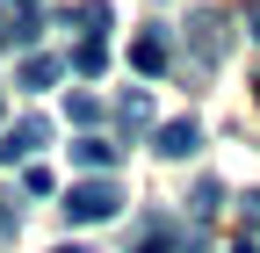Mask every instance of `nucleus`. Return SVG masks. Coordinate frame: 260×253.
<instances>
[{"mask_svg":"<svg viewBox=\"0 0 260 253\" xmlns=\"http://www.w3.org/2000/svg\"><path fill=\"white\" fill-rule=\"evenodd\" d=\"M174 253H210V239H203V225H188V232H181V246H174Z\"/></svg>","mask_w":260,"mask_h":253,"instance_id":"obj_16","label":"nucleus"},{"mask_svg":"<svg viewBox=\"0 0 260 253\" xmlns=\"http://www.w3.org/2000/svg\"><path fill=\"white\" fill-rule=\"evenodd\" d=\"M73 123H102V102L94 94H73Z\"/></svg>","mask_w":260,"mask_h":253,"instance_id":"obj_15","label":"nucleus"},{"mask_svg":"<svg viewBox=\"0 0 260 253\" xmlns=\"http://www.w3.org/2000/svg\"><path fill=\"white\" fill-rule=\"evenodd\" d=\"M58 73H65L58 58H22V73H15V87H22V94H44V87H51Z\"/></svg>","mask_w":260,"mask_h":253,"instance_id":"obj_9","label":"nucleus"},{"mask_svg":"<svg viewBox=\"0 0 260 253\" xmlns=\"http://www.w3.org/2000/svg\"><path fill=\"white\" fill-rule=\"evenodd\" d=\"M58 253H94V246H58Z\"/></svg>","mask_w":260,"mask_h":253,"instance_id":"obj_19","label":"nucleus"},{"mask_svg":"<svg viewBox=\"0 0 260 253\" xmlns=\"http://www.w3.org/2000/svg\"><path fill=\"white\" fill-rule=\"evenodd\" d=\"M73 22H80V37H87V44H102L109 29H116V15H109V0H80V8H73Z\"/></svg>","mask_w":260,"mask_h":253,"instance_id":"obj_8","label":"nucleus"},{"mask_svg":"<svg viewBox=\"0 0 260 253\" xmlns=\"http://www.w3.org/2000/svg\"><path fill=\"white\" fill-rule=\"evenodd\" d=\"M130 66H138V73H167V37H159V29L130 37Z\"/></svg>","mask_w":260,"mask_h":253,"instance_id":"obj_7","label":"nucleus"},{"mask_svg":"<svg viewBox=\"0 0 260 253\" xmlns=\"http://www.w3.org/2000/svg\"><path fill=\"white\" fill-rule=\"evenodd\" d=\"M188 44H195V66L217 73L224 51H232V22H224V8H195V15H188Z\"/></svg>","mask_w":260,"mask_h":253,"instance_id":"obj_1","label":"nucleus"},{"mask_svg":"<svg viewBox=\"0 0 260 253\" xmlns=\"http://www.w3.org/2000/svg\"><path fill=\"white\" fill-rule=\"evenodd\" d=\"M239 210H246V225H260V188H253V196H246Z\"/></svg>","mask_w":260,"mask_h":253,"instance_id":"obj_18","label":"nucleus"},{"mask_svg":"<svg viewBox=\"0 0 260 253\" xmlns=\"http://www.w3.org/2000/svg\"><path fill=\"white\" fill-rule=\"evenodd\" d=\"M116 203H123V188L102 181V174L65 188V217H73V225H102V217H116Z\"/></svg>","mask_w":260,"mask_h":253,"instance_id":"obj_2","label":"nucleus"},{"mask_svg":"<svg viewBox=\"0 0 260 253\" xmlns=\"http://www.w3.org/2000/svg\"><path fill=\"white\" fill-rule=\"evenodd\" d=\"M15 232H22V203H15V196H0V239H15Z\"/></svg>","mask_w":260,"mask_h":253,"instance_id":"obj_14","label":"nucleus"},{"mask_svg":"<svg viewBox=\"0 0 260 253\" xmlns=\"http://www.w3.org/2000/svg\"><path fill=\"white\" fill-rule=\"evenodd\" d=\"M217 203H224V188H217V181H195V196H188L195 225H203V217H217Z\"/></svg>","mask_w":260,"mask_h":253,"instance_id":"obj_12","label":"nucleus"},{"mask_svg":"<svg viewBox=\"0 0 260 253\" xmlns=\"http://www.w3.org/2000/svg\"><path fill=\"white\" fill-rule=\"evenodd\" d=\"M37 22H44V0H8V44H37Z\"/></svg>","mask_w":260,"mask_h":253,"instance_id":"obj_6","label":"nucleus"},{"mask_svg":"<svg viewBox=\"0 0 260 253\" xmlns=\"http://www.w3.org/2000/svg\"><path fill=\"white\" fill-rule=\"evenodd\" d=\"M130 253H174V232H167V217H145L138 239H130Z\"/></svg>","mask_w":260,"mask_h":253,"instance_id":"obj_10","label":"nucleus"},{"mask_svg":"<svg viewBox=\"0 0 260 253\" xmlns=\"http://www.w3.org/2000/svg\"><path fill=\"white\" fill-rule=\"evenodd\" d=\"M159 152H167V160H195V152H203V123H195V116H174L167 131H159Z\"/></svg>","mask_w":260,"mask_h":253,"instance_id":"obj_4","label":"nucleus"},{"mask_svg":"<svg viewBox=\"0 0 260 253\" xmlns=\"http://www.w3.org/2000/svg\"><path fill=\"white\" fill-rule=\"evenodd\" d=\"M116 131H123V138H145V131H152V94H145V87H130L123 102H116Z\"/></svg>","mask_w":260,"mask_h":253,"instance_id":"obj_5","label":"nucleus"},{"mask_svg":"<svg viewBox=\"0 0 260 253\" xmlns=\"http://www.w3.org/2000/svg\"><path fill=\"white\" fill-rule=\"evenodd\" d=\"M65 66H73V73H102V66H109V51H102V44H80Z\"/></svg>","mask_w":260,"mask_h":253,"instance_id":"obj_13","label":"nucleus"},{"mask_svg":"<svg viewBox=\"0 0 260 253\" xmlns=\"http://www.w3.org/2000/svg\"><path fill=\"white\" fill-rule=\"evenodd\" d=\"M44 138H51V123H44V116H22L15 131L0 138V160H8V167H15V160H29V152H44Z\"/></svg>","mask_w":260,"mask_h":253,"instance_id":"obj_3","label":"nucleus"},{"mask_svg":"<svg viewBox=\"0 0 260 253\" xmlns=\"http://www.w3.org/2000/svg\"><path fill=\"white\" fill-rule=\"evenodd\" d=\"M73 167H94V174L116 167V145H109V138H80V145H73Z\"/></svg>","mask_w":260,"mask_h":253,"instance_id":"obj_11","label":"nucleus"},{"mask_svg":"<svg viewBox=\"0 0 260 253\" xmlns=\"http://www.w3.org/2000/svg\"><path fill=\"white\" fill-rule=\"evenodd\" d=\"M246 37L260 44V0H246Z\"/></svg>","mask_w":260,"mask_h":253,"instance_id":"obj_17","label":"nucleus"}]
</instances>
